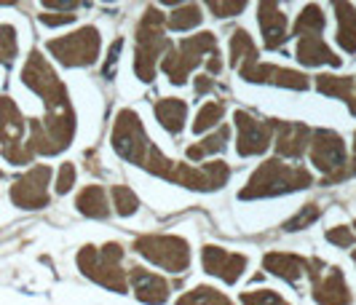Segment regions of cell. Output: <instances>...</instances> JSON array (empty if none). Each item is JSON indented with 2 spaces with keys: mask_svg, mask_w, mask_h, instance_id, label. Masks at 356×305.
<instances>
[{
  "mask_svg": "<svg viewBox=\"0 0 356 305\" xmlns=\"http://www.w3.org/2000/svg\"><path fill=\"white\" fill-rule=\"evenodd\" d=\"M311 185H314V177H311L308 169L284 163L282 158H268L254 169V174L247 180V185L238 190V198L241 201H257V198L286 196V193L305 190Z\"/></svg>",
  "mask_w": 356,
  "mask_h": 305,
  "instance_id": "obj_1",
  "label": "cell"
},
{
  "mask_svg": "<svg viewBox=\"0 0 356 305\" xmlns=\"http://www.w3.org/2000/svg\"><path fill=\"white\" fill-rule=\"evenodd\" d=\"M166 38V17L156 6L145 8L143 19L137 22V49H134V72L143 83H153L163 54L169 51Z\"/></svg>",
  "mask_w": 356,
  "mask_h": 305,
  "instance_id": "obj_2",
  "label": "cell"
},
{
  "mask_svg": "<svg viewBox=\"0 0 356 305\" xmlns=\"http://www.w3.org/2000/svg\"><path fill=\"white\" fill-rule=\"evenodd\" d=\"M22 83L43 99L46 115H67V113H75L67 86L56 75L51 62L40 54L38 49H33L27 54V59H24V65H22Z\"/></svg>",
  "mask_w": 356,
  "mask_h": 305,
  "instance_id": "obj_3",
  "label": "cell"
},
{
  "mask_svg": "<svg viewBox=\"0 0 356 305\" xmlns=\"http://www.w3.org/2000/svg\"><path fill=\"white\" fill-rule=\"evenodd\" d=\"M75 263H78V270L99 287L110 292L129 289V270H124V247L115 241H107L102 247H94V244L81 247L75 254Z\"/></svg>",
  "mask_w": 356,
  "mask_h": 305,
  "instance_id": "obj_4",
  "label": "cell"
},
{
  "mask_svg": "<svg viewBox=\"0 0 356 305\" xmlns=\"http://www.w3.org/2000/svg\"><path fill=\"white\" fill-rule=\"evenodd\" d=\"M214 51H217V35L204 30L196 35L182 38L177 46H169V51L161 59V67L175 86H182L191 78V72L196 70L204 59H209Z\"/></svg>",
  "mask_w": 356,
  "mask_h": 305,
  "instance_id": "obj_5",
  "label": "cell"
},
{
  "mask_svg": "<svg viewBox=\"0 0 356 305\" xmlns=\"http://www.w3.org/2000/svg\"><path fill=\"white\" fill-rule=\"evenodd\" d=\"M46 51L65 67H91L102 51V35L97 27L83 24V27L72 30L70 35L51 38L46 43Z\"/></svg>",
  "mask_w": 356,
  "mask_h": 305,
  "instance_id": "obj_6",
  "label": "cell"
},
{
  "mask_svg": "<svg viewBox=\"0 0 356 305\" xmlns=\"http://www.w3.org/2000/svg\"><path fill=\"white\" fill-rule=\"evenodd\" d=\"M110 145H113V150H115L124 161L134 163V166H140V169H143L145 161H147L150 150L156 147V145L150 142V137H147V131H145L140 115L129 108L115 113L113 131H110Z\"/></svg>",
  "mask_w": 356,
  "mask_h": 305,
  "instance_id": "obj_7",
  "label": "cell"
},
{
  "mask_svg": "<svg viewBox=\"0 0 356 305\" xmlns=\"http://www.w3.org/2000/svg\"><path fill=\"white\" fill-rule=\"evenodd\" d=\"M131 249L150 260L153 265L169 270V273H185L191 268V244L182 236L172 233H147L137 236Z\"/></svg>",
  "mask_w": 356,
  "mask_h": 305,
  "instance_id": "obj_8",
  "label": "cell"
},
{
  "mask_svg": "<svg viewBox=\"0 0 356 305\" xmlns=\"http://www.w3.org/2000/svg\"><path fill=\"white\" fill-rule=\"evenodd\" d=\"M308 156L314 169H319L321 174L327 177L324 182L343 180L348 174L346 166V142L338 131L332 129H316L311 134V145H308Z\"/></svg>",
  "mask_w": 356,
  "mask_h": 305,
  "instance_id": "obj_9",
  "label": "cell"
},
{
  "mask_svg": "<svg viewBox=\"0 0 356 305\" xmlns=\"http://www.w3.org/2000/svg\"><path fill=\"white\" fill-rule=\"evenodd\" d=\"M51 166L46 163H35L33 169H27L22 177L14 180V185L8 188V198L11 204L19 209H46L51 193H49V185H51Z\"/></svg>",
  "mask_w": 356,
  "mask_h": 305,
  "instance_id": "obj_10",
  "label": "cell"
},
{
  "mask_svg": "<svg viewBox=\"0 0 356 305\" xmlns=\"http://www.w3.org/2000/svg\"><path fill=\"white\" fill-rule=\"evenodd\" d=\"M228 180H231V166L225 161H207L201 166L175 161L172 177H169V182L188 188V190H198V193H214Z\"/></svg>",
  "mask_w": 356,
  "mask_h": 305,
  "instance_id": "obj_11",
  "label": "cell"
},
{
  "mask_svg": "<svg viewBox=\"0 0 356 305\" xmlns=\"http://www.w3.org/2000/svg\"><path fill=\"white\" fill-rule=\"evenodd\" d=\"M305 273L311 276V295L316 305H348L351 292L346 284V276L338 265H324L321 260H308Z\"/></svg>",
  "mask_w": 356,
  "mask_h": 305,
  "instance_id": "obj_12",
  "label": "cell"
},
{
  "mask_svg": "<svg viewBox=\"0 0 356 305\" xmlns=\"http://www.w3.org/2000/svg\"><path fill=\"white\" fill-rule=\"evenodd\" d=\"M233 121H236V129H238L236 150H238L241 158L263 156L270 147V142H273V126H270V121H260V118H254L247 110H236Z\"/></svg>",
  "mask_w": 356,
  "mask_h": 305,
  "instance_id": "obj_13",
  "label": "cell"
},
{
  "mask_svg": "<svg viewBox=\"0 0 356 305\" xmlns=\"http://www.w3.org/2000/svg\"><path fill=\"white\" fill-rule=\"evenodd\" d=\"M238 75L247 81V83H268V86H282V89L292 91H305L311 89V78L300 70H289L282 65H268V62H254L241 67Z\"/></svg>",
  "mask_w": 356,
  "mask_h": 305,
  "instance_id": "obj_14",
  "label": "cell"
},
{
  "mask_svg": "<svg viewBox=\"0 0 356 305\" xmlns=\"http://www.w3.org/2000/svg\"><path fill=\"white\" fill-rule=\"evenodd\" d=\"M201 265H204V270H207L209 276H217V279L225 281V284H236V281L244 276L250 260H247V254L228 252V249H222V247H217V244H207V247L201 249Z\"/></svg>",
  "mask_w": 356,
  "mask_h": 305,
  "instance_id": "obj_15",
  "label": "cell"
},
{
  "mask_svg": "<svg viewBox=\"0 0 356 305\" xmlns=\"http://www.w3.org/2000/svg\"><path fill=\"white\" fill-rule=\"evenodd\" d=\"M273 126V147L279 153V158H292L298 161L308 150L311 145V126L298 124V121H279V118H270Z\"/></svg>",
  "mask_w": 356,
  "mask_h": 305,
  "instance_id": "obj_16",
  "label": "cell"
},
{
  "mask_svg": "<svg viewBox=\"0 0 356 305\" xmlns=\"http://www.w3.org/2000/svg\"><path fill=\"white\" fill-rule=\"evenodd\" d=\"M129 287L134 289L137 300H143L147 305H163L169 300V289H172L163 276L143 268V265L129 268Z\"/></svg>",
  "mask_w": 356,
  "mask_h": 305,
  "instance_id": "obj_17",
  "label": "cell"
},
{
  "mask_svg": "<svg viewBox=\"0 0 356 305\" xmlns=\"http://www.w3.org/2000/svg\"><path fill=\"white\" fill-rule=\"evenodd\" d=\"M257 19H260V33H263L268 49H282L289 38V19L279 8V3L263 0L257 6Z\"/></svg>",
  "mask_w": 356,
  "mask_h": 305,
  "instance_id": "obj_18",
  "label": "cell"
},
{
  "mask_svg": "<svg viewBox=\"0 0 356 305\" xmlns=\"http://www.w3.org/2000/svg\"><path fill=\"white\" fill-rule=\"evenodd\" d=\"M24 131H27L24 113L8 94H3L0 97V145L8 147V145L24 142Z\"/></svg>",
  "mask_w": 356,
  "mask_h": 305,
  "instance_id": "obj_19",
  "label": "cell"
},
{
  "mask_svg": "<svg viewBox=\"0 0 356 305\" xmlns=\"http://www.w3.org/2000/svg\"><path fill=\"white\" fill-rule=\"evenodd\" d=\"M305 268H308V260L300 254H292V252H268L263 257V270L282 281H289V284H298Z\"/></svg>",
  "mask_w": 356,
  "mask_h": 305,
  "instance_id": "obj_20",
  "label": "cell"
},
{
  "mask_svg": "<svg viewBox=\"0 0 356 305\" xmlns=\"http://www.w3.org/2000/svg\"><path fill=\"white\" fill-rule=\"evenodd\" d=\"M295 56L305 67H321V65L340 67V56L321 38H300L298 46H295Z\"/></svg>",
  "mask_w": 356,
  "mask_h": 305,
  "instance_id": "obj_21",
  "label": "cell"
},
{
  "mask_svg": "<svg viewBox=\"0 0 356 305\" xmlns=\"http://www.w3.org/2000/svg\"><path fill=\"white\" fill-rule=\"evenodd\" d=\"M316 89L324 94V97H335V99H343L348 105V113L356 115V86L351 75H332V72H321L316 75Z\"/></svg>",
  "mask_w": 356,
  "mask_h": 305,
  "instance_id": "obj_22",
  "label": "cell"
},
{
  "mask_svg": "<svg viewBox=\"0 0 356 305\" xmlns=\"http://www.w3.org/2000/svg\"><path fill=\"white\" fill-rule=\"evenodd\" d=\"M153 113H156L161 129H166L169 134H179L185 129V118H188V102L179 97H163V99H156Z\"/></svg>",
  "mask_w": 356,
  "mask_h": 305,
  "instance_id": "obj_23",
  "label": "cell"
},
{
  "mask_svg": "<svg viewBox=\"0 0 356 305\" xmlns=\"http://www.w3.org/2000/svg\"><path fill=\"white\" fill-rule=\"evenodd\" d=\"M75 206H78L81 215L91 217V220H107L110 217V201H107L102 185H86L75 198Z\"/></svg>",
  "mask_w": 356,
  "mask_h": 305,
  "instance_id": "obj_24",
  "label": "cell"
},
{
  "mask_svg": "<svg viewBox=\"0 0 356 305\" xmlns=\"http://www.w3.org/2000/svg\"><path fill=\"white\" fill-rule=\"evenodd\" d=\"M335 19H338L340 49L348 51V54H356V6L335 3Z\"/></svg>",
  "mask_w": 356,
  "mask_h": 305,
  "instance_id": "obj_25",
  "label": "cell"
},
{
  "mask_svg": "<svg viewBox=\"0 0 356 305\" xmlns=\"http://www.w3.org/2000/svg\"><path fill=\"white\" fill-rule=\"evenodd\" d=\"M228 140H231V129H228V126H217L212 134H207L201 142L191 145V147L185 150V156H188V161H204L207 156L222 153Z\"/></svg>",
  "mask_w": 356,
  "mask_h": 305,
  "instance_id": "obj_26",
  "label": "cell"
},
{
  "mask_svg": "<svg viewBox=\"0 0 356 305\" xmlns=\"http://www.w3.org/2000/svg\"><path fill=\"white\" fill-rule=\"evenodd\" d=\"M257 46H254V40L250 38L247 30H233L231 35V65L236 70H241V67H247V65H254V62H260L257 59Z\"/></svg>",
  "mask_w": 356,
  "mask_h": 305,
  "instance_id": "obj_27",
  "label": "cell"
},
{
  "mask_svg": "<svg viewBox=\"0 0 356 305\" xmlns=\"http://www.w3.org/2000/svg\"><path fill=\"white\" fill-rule=\"evenodd\" d=\"M324 30V11L316 3H308L303 11L298 14L295 24H292V35L298 38H319Z\"/></svg>",
  "mask_w": 356,
  "mask_h": 305,
  "instance_id": "obj_28",
  "label": "cell"
},
{
  "mask_svg": "<svg viewBox=\"0 0 356 305\" xmlns=\"http://www.w3.org/2000/svg\"><path fill=\"white\" fill-rule=\"evenodd\" d=\"M201 19H204L201 6H196V3H185V6H177V8L166 17V27L175 30V33H188V30H193V27L201 24Z\"/></svg>",
  "mask_w": 356,
  "mask_h": 305,
  "instance_id": "obj_29",
  "label": "cell"
},
{
  "mask_svg": "<svg viewBox=\"0 0 356 305\" xmlns=\"http://www.w3.org/2000/svg\"><path fill=\"white\" fill-rule=\"evenodd\" d=\"M177 305H236V303H233L228 295H222L220 289L201 284V287H193L191 292L179 295Z\"/></svg>",
  "mask_w": 356,
  "mask_h": 305,
  "instance_id": "obj_30",
  "label": "cell"
},
{
  "mask_svg": "<svg viewBox=\"0 0 356 305\" xmlns=\"http://www.w3.org/2000/svg\"><path fill=\"white\" fill-rule=\"evenodd\" d=\"M110 196H113V209L121 217H131L140 209V198H137V193L129 185H115L110 190Z\"/></svg>",
  "mask_w": 356,
  "mask_h": 305,
  "instance_id": "obj_31",
  "label": "cell"
},
{
  "mask_svg": "<svg viewBox=\"0 0 356 305\" xmlns=\"http://www.w3.org/2000/svg\"><path fill=\"white\" fill-rule=\"evenodd\" d=\"M222 115H225V105L222 102H207L204 108L198 110L196 121H193V131L204 134V131H209L214 126H220Z\"/></svg>",
  "mask_w": 356,
  "mask_h": 305,
  "instance_id": "obj_32",
  "label": "cell"
},
{
  "mask_svg": "<svg viewBox=\"0 0 356 305\" xmlns=\"http://www.w3.org/2000/svg\"><path fill=\"white\" fill-rule=\"evenodd\" d=\"M19 56V35L14 24L0 22V65H11Z\"/></svg>",
  "mask_w": 356,
  "mask_h": 305,
  "instance_id": "obj_33",
  "label": "cell"
},
{
  "mask_svg": "<svg viewBox=\"0 0 356 305\" xmlns=\"http://www.w3.org/2000/svg\"><path fill=\"white\" fill-rule=\"evenodd\" d=\"M241 303L244 305H289L279 295V292H273V289H247V292H241Z\"/></svg>",
  "mask_w": 356,
  "mask_h": 305,
  "instance_id": "obj_34",
  "label": "cell"
},
{
  "mask_svg": "<svg viewBox=\"0 0 356 305\" xmlns=\"http://www.w3.org/2000/svg\"><path fill=\"white\" fill-rule=\"evenodd\" d=\"M319 215H321L319 204H303V209L284 222V231H289V233H292V231H303L314 220H319Z\"/></svg>",
  "mask_w": 356,
  "mask_h": 305,
  "instance_id": "obj_35",
  "label": "cell"
},
{
  "mask_svg": "<svg viewBox=\"0 0 356 305\" xmlns=\"http://www.w3.org/2000/svg\"><path fill=\"white\" fill-rule=\"evenodd\" d=\"M0 153H3V158H6V161L14 163V166H27V163L35 161V156H33V150L27 147V142L8 145V147H3Z\"/></svg>",
  "mask_w": 356,
  "mask_h": 305,
  "instance_id": "obj_36",
  "label": "cell"
},
{
  "mask_svg": "<svg viewBox=\"0 0 356 305\" xmlns=\"http://www.w3.org/2000/svg\"><path fill=\"white\" fill-rule=\"evenodd\" d=\"M75 177H78V172H75V163L65 161L59 166V172H56V185H54V190H56V196H65V193H70L72 185H75Z\"/></svg>",
  "mask_w": 356,
  "mask_h": 305,
  "instance_id": "obj_37",
  "label": "cell"
},
{
  "mask_svg": "<svg viewBox=\"0 0 356 305\" xmlns=\"http://www.w3.org/2000/svg\"><path fill=\"white\" fill-rule=\"evenodd\" d=\"M207 8H209L217 19H228V17H238V14L247 8V3H244V0H228V3L209 0V3H207Z\"/></svg>",
  "mask_w": 356,
  "mask_h": 305,
  "instance_id": "obj_38",
  "label": "cell"
},
{
  "mask_svg": "<svg viewBox=\"0 0 356 305\" xmlns=\"http://www.w3.org/2000/svg\"><path fill=\"white\" fill-rule=\"evenodd\" d=\"M327 241L340 247V249H348V247L356 244V233L354 228H348V225H335V228L327 231Z\"/></svg>",
  "mask_w": 356,
  "mask_h": 305,
  "instance_id": "obj_39",
  "label": "cell"
},
{
  "mask_svg": "<svg viewBox=\"0 0 356 305\" xmlns=\"http://www.w3.org/2000/svg\"><path fill=\"white\" fill-rule=\"evenodd\" d=\"M40 24L46 27H62V24H72L75 22V14H40Z\"/></svg>",
  "mask_w": 356,
  "mask_h": 305,
  "instance_id": "obj_40",
  "label": "cell"
},
{
  "mask_svg": "<svg viewBox=\"0 0 356 305\" xmlns=\"http://www.w3.org/2000/svg\"><path fill=\"white\" fill-rule=\"evenodd\" d=\"M212 89H214V78H212V75H198V78H196V94H198V97L209 94Z\"/></svg>",
  "mask_w": 356,
  "mask_h": 305,
  "instance_id": "obj_41",
  "label": "cell"
},
{
  "mask_svg": "<svg viewBox=\"0 0 356 305\" xmlns=\"http://www.w3.org/2000/svg\"><path fill=\"white\" fill-rule=\"evenodd\" d=\"M46 8H56V11L72 14V11H78V3H59V0H46Z\"/></svg>",
  "mask_w": 356,
  "mask_h": 305,
  "instance_id": "obj_42",
  "label": "cell"
},
{
  "mask_svg": "<svg viewBox=\"0 0 356 305\" xmlns=\"http://www.w3.org/2000/svg\"><path fill=\"white\" fill-rule=\"evenodd\" d=\"M356 172V131H354V158H351V166H348V174Z\"/></svg>",
  "mask_w": 356,
  "mask_h": 305,
  "instance_id": "obj_43",
  "label": "cell"
},
{
  "mask_svg": "<svg viewBox=\"0 0 356 305\" xmlns=\"http://www.w3.org/2000/svg\"><path fill=\"white\" fill-rule=\"evenodd\" d=\"M3 177H6V172H3V169H0V180H3Z\"/></svg>",
  "mask_w": 356,
  "mask_h": 305,
  "instance_id": "obj_44",
  "label": "cell"
},
{
  "mask_svg": "<svg viewBox=\"0 0 356 305\" xmlns=\"http://www.w3.org/2000/svg\"><path fill=\"white\" fill-rule=\"evenodd\" d=\"M351 257H354V263H356V252H354V254H351Z\"/></svg>",
  "mask_w": 356,
  "mask_h": 305,
  "instance_id": "obj_45",
  "label": "cell"
},
{
  "mask_svg": "<svg viewBox=\"0 0 356 305\" xmlns=\"http://www.w3.org/2000/svg\"><path fill=\"white\" fill-rule=\"evenodd\" d=\"M354 86H356V78H354Z\"/></svg>",
  "mask_w": 356,
  "mask_h": 305,
  "instance_id": "obj_46",
  "label": "cell"
},
{
  "mask_svg": "<svg viewBox=\"0 0 356 305\" xmlns=\"http://www.w3.org/2000/svg\"><path fill=\"white\" fill-rule=\"evenodd\" d=\"M354 228H356V222H354Z\"/></svg>",
  "mask_w": 356,
  "mask_h": 305,
  "instance_id": "obj_47",
  "label": "cell"
}]
</instances>
